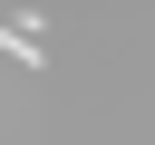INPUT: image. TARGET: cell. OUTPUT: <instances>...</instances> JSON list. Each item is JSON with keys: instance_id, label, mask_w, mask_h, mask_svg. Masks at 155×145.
<instances>
[{"instance_id": "6da1fadb", "label": "cell", "mask_w": 155, "mask_h": 145, "mask_svg": "<svg viewBox=\"0 0 155 145\" xmlns=\"http://www.w3.org/2000/svg\"><path fill=\"white\" fill-rule=\"evenodd\" d=\"M0 58H19V68H48V58H39V39H29V29H0Z\"/></svg>"}]
</instances>
